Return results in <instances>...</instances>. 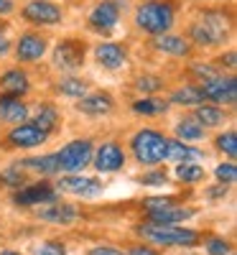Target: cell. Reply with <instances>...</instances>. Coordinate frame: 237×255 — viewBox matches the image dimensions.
<instances>
[{
  "instance_id": "cell-15",
  "label": "cell",
  "mask_w": 237,
  "mask_h": 255,
  "mask_svg": "<svg viewBox=\"0 0 237 255\" xmlns=\"http://www.w3.org/2000/svg\"><path fill=\"white\" fill-rule=\"evenodd\" d=\"M15 51H18V59H20V61L33 64V61H38L41 56H44V51H46V38L38 36V33H23V36L18 38Z\"/></svg>"
},
{
  "instance_id": "cell-1",
  "label": "cell",
  "mask_w": 237,
  "mask_h": 255,
  "mask_svg": "<svg viewBox=\"0 0 237 255\" xmlns=\"http://www.w3.org/2000/svg\"><path fill=\"white\" fill-rule=\"evenodd\" d=\"M138 232L148 240V243H156L163 248H194L202 235L197 230H189V227H179V225H156V222H145L138 227Z\"/></svg>"
},
{
  "instance_id": "cell-25",
  "label": "cell",
  "mask_w": 237,
  "mask_h": 255,
  "mask_svg": "<svg viewBox=\"0 0 237 255\" xmlns=\"http://www.w3.org/2000/svg\"><path fill=\"white\" fill-rule=\"evenodd\" d=\"M168 102H171V105H184V108H197V105L204 102V95H202L199 87L186 84V87H181V90H176L174 95H171Z\"/></svg>"
},
{
  "instance_id": "cell-28",
  "label": "cell",
  "mask_w": 237,
  "mask_h": 255,
  "mask_svg": "<svg viewBox=\"0 0 237 255\" xmlns=\"http://www.w3.org/2000/svg\"><path fill=\"white\" fill-rule=\"evenodd\" d=\"M59 92L69 100H79L87 95V82H82L79 77H69V79H61L59 84Z\"/></svg>"
},
{
  "instance_id": "cell-36",
  "label": "cell",
  "mask_w": 237,
  "mask_h": 255,
  "mask_svg": "<svg viewBox=\"0 0 237 255\" xmlns=\"http://www.w3.org/2000/svg\"><path fill=\"white\" fill-rule=\"evenodd\" d=\"M140 184H148V186H156V184H166V174H163V171L143 174V176H140Z\"/></svg>"
},
{
  "instance_id": "cell-8",
  "label": "cell",
  "mask_w": 237,
  "mask_h": 255,
  "mask_svg": "<svg viewBox=\"0 0 237 255\" xmlns=\"http://www.w3.org/2000/svg\"><path fill=\"white\" fill-rule=\"evenodd\" d=\"M56 189L64 191V194H74V197H95L102 189V184L97 179L82 176V174H67L56 181Z\"/></svg>"
},
{
  "instance_id": "cell-46",
  "label": "cell",
  "mask_w": 237,
  "mask_h": 255,
  "mask_svg": "<svg viewBox=\"0 0 237 255\" xmlns=\"http://www.w3.org/2000/svg\"><path fill=\"white\" fill-rule=\"evenodd\" d=\"M0 31H3V23H0Z\"/></svg>"
},
{
  "instance_id": "cell-19",
  "label": "cell",
  "mask_w": 237,
  "mask_h": 255,
  "mask_svg": "<svg viewBox=\"0 0 237 255\" xmlns=\"http://www.w3.org/2000/svg\"><path fill=\"white\" fill-rule=\"evenodd\" d=\"M148 217H150V222H156V225H179V222L194 217V209L168 204V207H161V209L148 212Z\"/></svg>"
},
{
  "instance_id": "cell-22",
  "label": "cell",
  "mask_w": 237,
  "mask_h": 255,
  "mask_svg": "<svg viewBox=\"0 0 237 255\" xmlns=\"http://www.w3.org/2000/svg\"><path fill=\"white\" fill-rule=\"evenodd\" d=\"M28 77H26V72H20V69H10V72H5L3 77H0V90H3L5 95H15V97H20V95H26L28 92Z\"/></svg>"
},
{
  "instance_id": "cell-2",
  "label": "cell",
  "mask_w": 237,
  "mask_h": 255,
  "mask_svg": "<svg viewBox=\"0 0 237 255\" xmlns=\"http://www.w3.org/2000/svg\"><path fill=\"white\" fill-rule=\"evenodd\" d=\"M174 18H176V10L166 0H148V3L138 5V10H135L138 28H143L150 36L168 33L171 26H174Z\"/></svg>"
},
{
  "instance_id": "cell-10",
  "label": "cell",
  "mask_w": 237,
  "mask_h": 255,
  "mask_svg": "<svg viewBox=\"0 0 237 255\" xmlns=\"http://www.w3.org/2000/svg\"><path fill=\"white\" fill-rule=\"evenodd\" d=\"M46 138H49V133L41 130V128L33 125V123H18L8 133V140L15 148H36L41 143H46Z\"/></svg>"
},
{
  "instance_id": "cell-12",
  "label": "cell",
  "mask_w": 237,
  "mask_h": 255,
  "mask_svg": "<svg viewBox=\"0 0 237 255\" xmlns=\"http://www.w3.org/2000/svg\"><path fill=\"white\" fill-rule=\"evenodd\" d=\"M118 20H120V3H115V0H102L90 13V26L97 31H113Z\"/></svg>"
},
{
  "instance_id": "cell-23",
  "label": "cell",
  "mask_w": 237,
  "mask_h": 255,
  "mask_svg": "<svg viewBox=\"0 0 237 255\" xmlns=\"http://www.w3.org/2000/svg\"><path fill=\"white\" fill-rule=\"evenodd\" d=\"M204 130L207 128L194 118V115H184V118H179V123H176V135H179V140H184V143H194V140H199V138H204Z\"/></svg>"
},
{
  "instance_id": "cell-16",
  "label": "cell",
  "mask_w": 237,
  "mask_h": 255,
  "mask_svg": "<svg viewBox=\"0 0 237 255\" xmlns=\"http://www.w3.org/2000/svg\"><path fill=\"white\" fill-rule=\"evenodd\" d=\"M0 120L15 125L28 120V105L15 95H0Z\"/></svg>"
},
{
  "instance_id": "cell-3",
  "label": "cell",
  "mask_w": 237,
  "mask_h": 255,
  "mask_svg": "<svg viewBox=\"0 0 237 255\" xmlns=\"http://www.w3.org/2000/svg\"><path fill=\"white\" fill-rule=\"evenodd\" d=\"M166 135L153 130V128H143L138 130L130 140V148H133V156L138 163L143 166H158L161 161H166Z\"/></svg>"
},
{
  "instance_id": "cell-20",
  "label": "cell",
  "mask_w": 237,
  "mask_h": 255,
  "mask_svg": "<svg viewBox=\"0 0 237 255\" xmlns=\"http://www.w3.org/2000/svg\"><path fill=\"white\" fill-rule=\"evenodd\" d=\"M153 46L163 54H171V56H186L191 51L189 41L184 36H176V33H161L153 38Z\"/></svg>"
},
{
  "instance_id": "cell-29",
  "label": "cell",
  "mask_w": 237,
  "mask_h": 255,
  "mask_svg": "<svg viewBox=\"0 0 237 255\" xmlns=\"http://www.w3.org/2000/svg\"><path fill=\"white\" fill-rule=\"evenodd\" d=\"M56 123H59V113L51 108V105H44V108L38 110L36 120H33V125H38L41 130H46V133H51V130H54Z\"/></svg>"
},
{
  "instance_id": "cell-44",
  "label": "cell",
  "mask_w": 237,
  "mask_h": 255,
  "mask_svg": "<svg viewBox=\"0 0 237 255\" xmlns=\"http://www.w3.org/2000/svg\"><path fill=\"white\" fill-rule=\"evenodd\" d=\"M8 49H10V41H8L3 33H0V56H3V54H8Z\"/></svg>"
},
{
  "instance_id": "cell-30",
  "label": "cell",
  "mask_w": 237,
  "mask_h": 255,
  "mask_svg": "<svg viewBox=\"0 0 237 255\" xmlns=\"http://www.w3.org/2000/svg\"><path fill=\"white\" fill-rule=\"evenodd\" d=\"M217 148H220L227 158H235V156H237V135H235V130L220 133V135H217Z\"/></svg>"
},
{
  "instance_id": "cell-41",
  "label": "cell",
  "mask_w": 237,
  "mask_h": 255,
  "mask_svg": "<svg viewBox=\"0 0 237 255\" xmlns=\"http://www.w3.org/2000/svg\"><path fill=\"white\" fill-rule=\"evenodd\" d=\"M127 255H158L153 248H145V245H138V248H133Z\"/></svg>"
},
{
  "instance_id": "cell-40",
  "label": "cell",
  "mask_w": 237,
  "mask_h": 255,
  "mask_svg": "<svg viewBox=\"0 0 237 255\" xmlns=\"http://www.w3.org/2000/svg\"><path fill=\"white\" fill-rule=\"evenodd\" d=\"M194 72H197L199 77H204V79H209V77L217 74V72H214V67H202V64H199V67H194Z\"/></svg>"
},
{
  "instance_id": "cell-13",
  "label": "cell",
  "mask_w": 237,
  "mask_h": 255,
  "mask_svg": "<svg viewBox=\"0 0 237 255\" xmlns=\"http://www.w3.org/2000/svg\"><path fill=\"white\" fill-rule=\"evenodd\" d=\"M36 215H38V220L51 222V225H72V222H77L79 212H77L72 204L49 202L46 207H38V209H36Z\"/></svg>"
},
{
  "instance_id": "cell-39",
  "label": "cell",
  "mask_w": 237,
  "mask_h": 255,
  "mask_svg": "<svg viewBox=\"0 0 237 255\" xmlns=\"http://www.w3.org/2000/svg\"><path fill=\"white\" fill-rule=\"evenodd\" d=\"M90 255H125V253H120L115 248H95V250H90Z\"/></svg>"
},
{
  "instance_id": "cell-26",
  "label": "cell",
  "mask_w": 237,
  "mask_h": 255,
  "mask_svg": "<svg viewBox=\"0 0 237 255\" xmlns=\"http://www.w3.org/2000/svg\"><path fill=\"white\" fill-rule=\"evenodd\" d=\"M20 166H23V168H31V171H38V174H56V171H59L56 153L38 156V158H26V161H20Z\"/></svg>"
},
{
  "instance_id": "cell-18",
  "label": "cell",
  "mask_w": 237,
  "mask_h": 255,
  "mask_svg": "<svg viewBox=\"0 0 237 255\" xmlns=\"http://www.w3.org/2000/svg\"><path fill=\"white\" fill-rule=\"evenodd\" d=\"M95 59L105 69H120L125 64V59H127V54L120 44H110V41H107V44H100L95 49Z\"/></svg>"
},
{
  "instance_id": "cell-34",
  "label": "cell",
  "mask_w": 237,
  "mask_h": 255,
  "mask_svg": "<svg viewBox=\"0 0 237 255\" xmlns=\"http://www.w3.org/2000/svg\"><path fill=\"white\" fill-rule=\"evenodd\" d=\"M207 253L209 255H230V243L225 238H209L207 240Z\"/></svg>"
},
{
  "instance_id": "cell-38",
  "label": "cell",
  "mask_w": 237,
  "mask_h": 255,
  "mask_svg": "<svg viewBox=\"0 0 237 255\" xmlns=\"http://www.w3.org/2000/svg\"><path fill=\"white\" fill-rule=\"evenodd\" d=\"M3 179H8V184H13V186H18L20 181H23V176L18 174V168H10V171H5Z\"/></svg>"
},
{
  "instance_id": "cell-33",
  "label": "cell",
  "mask_w": 237,
  "mask_h": 255,
  "mask_svg": "<svg viewBox=\"0 0 237 255\" xmlns=\"http://www.w3.org/2000/svg\"><path fill=\"white\" fill-rule=\"evenodd\" d=\"M214 174H217V179H220V184H235L237 181V166L232 163V161H227V163H220L217 166V171H214Z\"/></svg>"
},
{
  "instance_id": "cell-31",
  "label": "cell",
  "mask_w": 237,
  "mask_h": 255,
  "mask_svg": "<svg viewBox=\"0 0 237 255\" xmlns=\"http://www.w3.org/2000/svg\"><path fill=\"white\" fill-rule=\"evenodd\" d=\"M168 102H161V100H140L133 105L135 113H143V115H156V113H166Z\"/></svg>"
},
{
  "instance_id": "cell-27",
  "label": "cell",
  "mask_w": 237,
  "mask_h": 255,
  "mask_svg": "<svg viewBox=\"0 0 237 255\" xmlns=\"http://www.w3.org/2000/svg\"><path fill=\"white\" fill-rule=\"evenodd\" d=\"M204 168L199 163H179L176 166V179L184 181V184H199L204 181Z\"/></svg>"
},
{
  "instance_id": "cell-42",
  "label": "cell",
  "mask_w": 237,
  "mask_h": 255,
  "mask_svg": "<svg viewBox=\"0 0 237 255\" xmlns=\"http://www.w3.org/2000/svg\"><path fill=\"white\" fill-rule=\"evenodd\" d=\"M13 0H0V15H8V13H13Z\"/></svg>"
},
{
  "instance_id": "cell-14",
  "label": "cell",
  "mask_w": 237,
  "mask_h": 255,
  "mask_svg": "<svg viewBox=\"0 0 237 255\" xmlns=\"http://www.w3.org/2000/svg\"><path fill=\"white\" fill-rule=\"evenodd\" d=\"M84 61V46L79 41H64L54 49V67L59 69H77Z\"/></svg>"
},
{
  "instance_id": "cell-4",
  "label": "cell",
  "mask_w": 237,
  "mask_h": 255,
  "mask_svg": "<svg viewBox=\"0 0 237 255\" xmlns=\"http://www.w3.org/2000/svg\"><path fill=\"white\" fill-rule=\"evenodd\" d=\"M189 36L194 38V44L199 46H217V44H225L227 36H230V18L225 13H204L197 23L191 26Z\"/></svg>"
},
{
  "instance_id": "cell-5",
  "label": "cell",
  "mask_w": 237,
  "mask_h": 255,
  "mask_svg": "<svg viewBox=\"0 0 237 255\" xmlns=\"http://www.w3.org/2000/svg\"><path fill=\"white\" fill-rule=\"evenodd\" d=\"M56 161H59V171H64V174H82V168L92 163V143L87 138L72 140L56 153Z\"/></svg>"
},
{
  "instance_id": "cell-17",
  "label": "cell",
  "mask_w": 237,
  "mask_h": 255,
  "mask_svg": "<svg viewBox=\"0 0 237 255\" xmlns=\"http://www.w3.org/2000/svg\"><path fill=\"white\" fill-rule=\"evenodd\" d=\"M113 108H115V102H113V97L107 95V92L84 95V97H79V102H77V110L84 113V115H107Z\"/></svg>"
},
{
  "instance_id": "cell-35",
  "label": "cell",
  "mask_w": 237,
  "mask_h": 255,
  "mask_svg": "<svg viewBox=\"0 0 237 255\" xmlns=\"http://www.w3.org/2000/svg\"><path fill=\"white\" fill-rule=\"evenodd\" d=\"M135 87H138L140 92H158V90L163 87V82H161L158 77H138Z\"/></svg>"
},
{
  "instance_id": "cell-7",
  "label": "cell",
  "mask_w": 237,
  "mask_h": 255,
  "mask_svg": "<svg viewBox=\"0 0 237 255\" xmlns=\"http://www.w3.org/2000/svg\"><path fill=\"white\" fill-rule=\"evenodd\" d=\"M23 18L36 26H54L61 20V8L51 0H31L23 8Z\"/></svg>"
},
{
  "instance_id": "cell-32",
  "label": "cell",
  "mask_w": 237,
  "mask_h": 255,
  "mask_svg": "<svg viewBox=\"0 0 237 255\" xmlns=\"http://www.w3.org/2000/svg\"><path fill=\"white\" fill-rule=\"evenodd\" d=\"M33 255H67V248L59 240H46L33 248Z\"/></svg>"
},
{
  "instance_id": "cell-45",
  "label": "cell",
  "mask_w": 237,
  "mask_h": 255,
  "mask_svg": "<svg viewBox=\"0 0 237 255\" xmlns=\"http://www.w3.org/2000/svg\"><path fill=\"white\" fill-rule=\"evenodd\" d=\"M0 255H20V253H15V250H0Z\"/></svg>"
},
{
  "instance_id": "cell-9",
  "label": "cell",
  "mask_w": 237,
  "mask_h": 255,
  "mask_svg": "<svg viewBox=\"0 0 237 255\" xmlns=\"http://www.w3.org/2000/svg\"><path fill=\"white\" fill-rule=\"evenodd\" d=\"M95 168L102 174H113V171H120L125 166V151L118 145V143H102L95 153Z\"/></svg>"
},
{
  "instance_id": "cell-11",
  "label": "cell",
  "mask_w": 237,
  "mask_h": 255,
  "mask_svg": "<svg viewBox=\"0 0 237 255\" xmlns=\"http://www.w3.org/2000/svg\"><path fill=\"white\" fill-rule=\"evenodd\" d=\"M13 202L18 207H36V204H49V202H56V191L49 186V184H33V186H23L15 191Z\"/></svg>"
},
{
  "instance_id": "cell-37",
  "label": "cell",
  "mask_w": 237,
  "mask_h": 255,
  "mask_svg": "<svg viewBox=\"0 0 237 255\" xmlns=\"http://www.w3.org/2000/svg\"><path fill=\"white\" fill-rule=\"evenodd\" d=\"M148 212H153V209H161V207H168V204H174V199H158V197H150L143 202Z\"/></svg>"
},
{
  "instance_id": "cell-6",
  "label": "cell",
  "mask_w": 237,
  "mask_h": 255,
  "mask_svg": "<svg viewBox=\"0 0 237 255\" xmlns=\"http://www.w3.org/2000/svg\"><path fill=\"white\" fill-rule=\"evenodd\" d=\"M199 90L212 105H230L232 108V105L237 102V79L235 77L214 74V77L204 79V84Z\"/></svg>"
},
{
  "instance_id": "cell-43",
  "label": "cell",
  "mask_w": 237,
  "mask_h": 255,
  "mask_svg": "<svg viewBox=\"0 0 237 255\" xmlns=\"http://www.w3.org/2000/svg\"><path fill=\"white\" fill-rule=\"evenodd\" d=\"M220 64H227L230 69H235V51H230L227 56H220Z\"/></svg>"
},
{
  "instance_id": "cell-21",
  "label": "cell",
  "mask_w": 237,
  "mask_h": 255,
  "mask_svg": "<svg viewBox=\"0 0 237 255\" xmlns=\"http://www.w3.org/2000/svg\"><path fill=\"white\" fill-rule=\"evenodd\" d=\"M202 153L194 151V148L184 140H166V161H174V163H194L199 161Z\"/></svg>"
},
{
  "instance_id": "cell-24",
  "label": "cell",
  "mask_w": 237,
  "mask_h": 255,
  "mask_svg": "<svg viewBox=\"0 0 237 255\" xmlns=\"http://www.w3.org/2000/svg\"><path fill=\"white\" fill-rule=\"evenodd\" d=\"M194 118H197L204 128H220L227 118H225V110L220 108V105H212V102H202L197 105V113H194Z\"/></svg>"
}]
</instances>
